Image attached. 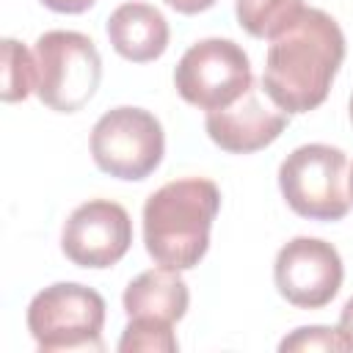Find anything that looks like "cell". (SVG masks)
Wrapping results in <instances>:
<instances>
[{"label": "cell", "mask_w": 353, "mask_h": 353, "mask_svg": "<svg viewBox=\"0 0 353 353\" xmlns=\"http://www.w3.org/2000/svg\"><path fill=\"white\" fill-rule=\"evenodd\" d=\"M342 61L339 22L320 8H303L287 30L270 39L262 88L284 113H309L325 102Z\"/></svg>", "instance_id": "obj_1"}, {"label": "cell", "mask_w": 353, "mask_h": 353, "mask_svg": "<svg viewBox=\"0 0 353 353\" xmlns=\"http://www.w3.org/2000/svg\"><path fill=\"white\" fill-rule=\"evenodd\" d=\"M221 210L212 179L185 176L154 190L143 204V245L149 256L174 270H190L210 248V229Z\"/></svg>", "instance_id": "obj_2"}, {"label": "cell", "mask_w": 353, "mask_h": 353, "mask_svg": "<svg viewBox=\"0 0 353 353\" xmlns=\"http://www.w3.org/2000/svg\"><path fill=\"white\" fill-rule=\"evenodd\" d=\"M36 97L58 110L77 113L99 88L102 58L97 44L77 30H47L36 39Z\"/></svg>", "instance_id": "obj_3"}, {"label": "cell", "mask_w": 353, "mask_h": 353, "mask_svg": "<svg viewBox=\"0 0 353 353\" xmlns=\"http://www.w3.org/2000/svg\"><path fill=\"white\" fill-rule=\"evenodd\" d=\"M25 320L41 353L105 347V298L85 284L58 281L44 287L33 295Z\"/></svg>", "instance_id": "obj_4"}, {"label": "cell", "mask_w": 353, "mask_h": 353, "mask_svg": "<svg viewBox=\"0 0 353 353\" xmlns=\"http://www.w3.org/2000/svg\"><path fill=\"white\" fill-rule=\"evenodd\" d=\"M279 188L295 215L309 221H339L350 210L347 157L328 143H303L281 160Z\"/></svg>", "instance_id": "obj_5"}, {"label": "cell", "mask_w": 353, "mask_h": 353, "mask_svg": "<svg viewBox=\"0 0 353 353\" xmlns=\"http://www.w3.org/2000/svg\"><path fill=\"white\" fill-rule=\"evenodd\" d=\"M165 135L154 113L132 105L113 108L99 116L91 130V157L99 171L138 182L146 179L163 160Z\"/></svg>", "instance_id": "obj_6"}, {"label": "cell", "mask_w": 353, "mask_h": 353, "mask_svg": "<svg viewBox=\"0 0 353 353\" xmlns=\"http://www.w3.org/2000/svg\"><path fill=\"white\" fill-rule=\"evenodd\" d=\"M174 85L188 105L218 110L240 99L254 85L251 61L232 39H201L179 58Z\"/></svg>", "instance_id": "obj_7"}, {"label": "cell", "mask_w": 353, "mask_h": 353, "mask_svg": "<svg viewBox=\"0 0 353 353\" xmlns=\"http://www.w3.org/2000/svg\"><path fill=\"white\" fill-rule=\"evenodd\" d=\"M342 256L320 237H292L273 262V281L281 298L298 309H323L342 287Z\"/></svg>", "instance_id": "obj_8"}, {"label": "cell", "mask_w": 353, "mask_h": 353, "mask_svg": "<svg viewBox=\"0 0 353 353\" xmlns=\"http://www.w3.org/2000/svg\"><path fill=\"white\" fill-rule=\"evenodd\" d=\"M132 243V221L127 210L110 199L80 204L63 223L61 251L77 268H110Z\"/></svg>", "instance_id": "obj_9"}, {"label": "cell", "mask_w": 353, "mask_h": 353, "mask_svg": "<svg viewBox=\"0 0 353 353\" xmlns=\"http://www.w3.org/2000/svg\"><path fill=\"white\" fill-rule=\"evenodd\" d=\"M265 88L251 85L240 99H234L226 108L207 110L204 127L215 146L232 154H251L265 146H270L290 121V113H284L279 105L268 102L262 97Z\"/></svg>", "instance_id": "obj_10"}, {"label": "cell", "mask_w": 353, "mask_h": 353, "mask_svg": "<svg viewBox=\"0 0 353 353\" xmlns=\"http://www.w3.org/2000/svg\"><path fill=\"white\" fill-rule=\"evenodd\" d=\"M108 39L121 58L146 63L165 52L168 22L149 3H121L108 17Z\"/></svg>", "instance_id": "obj_11"}, {"label": "cell", "mask_w": 353, "mask_h": 353, "mask_svg": "<svg viewBox=\"0 0 353 353\" xmlns=\"http://www.w3.org/2000/svg\"><path fill=\"white\" fill-rule=\"evenodd\" d=\"M127 317H157L165 323H176L185 317L190 292L179 270L174 268H152L135 276L121 295Z\"/></svg>", "instance_id": "obj_12"}, {"label": "cell", "mask_w": 353, "mask_h": 353, "mask_svg": "<svg viewBox=\"0 0 353 353\" xmlns=\"http://www.w3.org/2000/svg\"><path fill=\"white\" fill-rule=\"evenodd\" d=\"M303 8V0H234L237 22L254 39H276Z\"/></svg>", "instance_id": "obj_13"}, {"label": "cell", "mask_w": 353, "mask_h": 353, "mask_svg": "<svg viewBox=\"0 0 353 353\" xmlns=\"http://www.w3.org/2000/svg\"><path fill=\"white\" fill-rule=\"evenodd\" d=\"M36 91V61L17 39H3V102H19Z\"/></svg>", "instance_id": "obj_14"}, {"label": "cell", "mask_w": 353, "mask_h": 353, "mask_svg": "<svg viewBox=\"0 0 353 353\" xmlns=\"http://www.w3.org/2000/svg\"><path fill=\"white\" fill-rule=\"evenodd\" d=\"M174 323L157 320V317H130L121 339H119V350L121 353H174L179 347L174 331Z\"/></svg>", "instance_id": "obj_15"}, {"label": "cell", "mask_w": 353, "mask_h": 353, "mask_svg": "<svg viewBox=\"0 0 353 353\" xmlns=\"http://www.w3.org/2000/svg\"><path fill=\"white\" fill-rule=\"evenodd\" d=\"M281 353H292V350H350L347 339L339 334V328H328V325H303L295 328L290 336L281 339L279 345Z\"/></svg>", "instance_id": "obj_16"}, {"label": "cell", "mask_w": 353, "mask_h": 353, "mask_svg": "<svg viewBox=\"0 0 353 353\" xmlns=\"http://www.w3.org/2000/svg\"><path fill=\"white\" fill-rule=\"evenodd\" d=\"M50 11H58V14H83L88 11L97 0H41Z\"/></svg>", "instance_id": "obj_17"}, {"label": "cell", "mask_w": 353, "mask_h": 353, "mask_svg": "<svg viewBox=\"0 0 353 353\" xmlns=\"http://www.w3.org/2000/svg\"><path fill=\"white\" fill-rule=\"evenodd\" d=\"M165 3L179 14H201L215 6V0H165Z\"/></svg>", "instance_id": "obj_18"}, {"label": "cell", "mask_w": 353, "mask_h": 353, "mask_svg": "<svg viewBox=\"0 0 353 353\" xmlns=\"http://www.w3.org/2000/svg\"><path fill=\"white\" fill-rule=\"evenodd\" d=\"M339 334L347 339V345H350V350H353V298L342 306V314H339Z\"/></svg>", "instance_id": "obj_19"}, {"label": "cell", "mask_w": 353, "mask_h": 353, "mask_svg": "<svg viewBox=\"0 0 353 353\" xmlns=\"http://www.w3.org/2000/svg\"><path fill=\"white\" fill-rule=\"evenodd\" d=\"M347 190H350V201H353V168H350V176H347Z\"/></svg>", "instance_id": "obj_20"}, {"label": "cell", "mask_w": 353, "mask_h": 353, "mask_svg": "<svg viewBox=\"0 0 353 353\" xmlns=\"http://www.w3.org/2000/svg\"><path fill=\"white\" fill-rule=\"evenodd\" d=\"M350 121H353V94H350Z\"/></svg>", "instance_id": "obj_21"}]
</instances>
